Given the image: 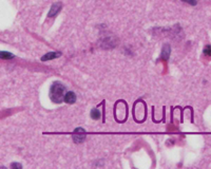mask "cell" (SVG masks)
Masks as SVG:
<instances>
[{
    "mask_svg": "<svg viewBox=\"0 0 211 169\" xmlns=\"http://www.w3.org/2000/svg\"><path fill=\"white\" fill-rule=\"evenodd\" d=\"M115 118L117 122L123 123L126 121L127 116H128V107L124 103V101H120L115 105V111H114Z\"/></svg>",
    "mask_w": 211,
    "mask_h": 169,
    "instance_id": "obj_2",
    "label": "cell"
},
{
    "mask_svg": "<svg viewBox=\"0 0 211 169\" xmlns=\"http://www.w3.org/2000/svg\"><path fill=\"white\" fill-rule=\"evenodd\" d=\"M60 8H61V4L60 3H55V4H53L52 5V8H51V10H50V12H49V17H54L55 15H57V13L58 12H60Z\"/></svg>",
    "mask_w": 211,
    "mask_h": 169,
    "instance_id": "obj_6",
    "label": "cell"
},
{
    "mask_svg": "<svg viewBox=\"0 0 211 169\" xmlns=\"http://www.w3.org/2000/svg\"><path fill=\"white\" fill-rule=\"evenodd\" d=\"M66 89L60 83H54L50 90V97L54 103H61L65 100Z\"/></svg>",
    "mask_w": 211,
    "mask_h": 169,
    "instance_id": "obj_1",
    "label": "cell"
},
{
    "mask_svg": "<svg viewBox=\"0 0 211 169\" xmlns=\"http://www.w3.org/2000/svg\"><path fill=\"white\" fill-rule=\"evenodd\" d=\"M14 167H18V168H21V165H19V164H12V168H14Z\"/></svg>",
    "mask_w": 211,
    "mask_h": 169,
    "instance_id": "obj_13",
    "label": "cell"
},
{
    "mask_svg": "<svg viewBox=\"0 0 211 169\" xmlns=\"http://www.w3.org/2000/svg\"><path fill=\"white\" fill-rule=\"evenodd\" d=\"M74 141L76 143H82L86 138V131L82 128H77L74 132Z\"/></svg>",
    "mask_w": 211,
    "mask_h": 169,
    "instance_id": "obj_4",
    "label": "cell"
},
{
    "mask_svg": "<svg viewBox=\"0 0 211 169\" xmlns=\"http://www.w3.org/2000/svg\"><path fill=\"white\" fill-rule=\"evenodd\" d=\"M204 54L206 55V56H211V46H207L206 48L204 49Z\"/></svg>",
    "mask_w": 211,
    "mask_h": 169,
    "instance_id": "obj_11",
    "label": "cell"
},
{
    "mask_svg": "<svg viewBox=\"0 0 211 169\" xmlns=\"http://www.w3.org/2000/svg\"><path fill=\"white\" fill-rule=\"evenodd\" d=\"M185 2H188V3H190L191 5H195L196 4V1L195 0H183Z\"/></svg>",
    "mask_w": 211,
    "mask_h": 169,
    "instance_id": "obj_12",
    "label": "cell"
},
{
    "mask_svg": "<svg viewBox=\"0 0 211 169\" xmlns=\"http://www.w3.org/2000/svg\"><path fill=\"white\" fill-rule=\"evenodd\" d=\"M91 117L92 118H94V119H98L100 117V112H99V110H97V109H93L91 111Z\"/></svg>",
    "mask_w": 211,
    "mask_h": 169,
    "instance_id": "obj_9",
    "label": "cell"
},
{
    "mask_svg": "<svg viewBox=\"0 0 211 169\" xmlns=\"http://www.w3.org/2000/svg\"><path fill=\"white\" fill-rule=\"evenodd\" d=\"M58 56H60V53H58V52H49V53H47L45 55H43V56L41 57V60L45 62V60L54 59V58H56Z\"/></svg>",
    "mask_w": 211,
    "mask_h": 169,
    "instance_id": "obj_7",
    "label": "cell"
},
{
    "mask_svg": "<svg viewBox=\"0 0 211 169\" xmlns=\"http://www.w3.org/2000/svg\"><path fill=\"white\" fill-rule=\"evenodd\" d=\"M66 103L68 104H74L75 101H76V95H75L74 92L72 91H69V92H66V95H65V100Z\"/></svg>",
    "mask_w": 211,
    "mask_h": 169,
    "instance_id": "obj_5",
    "label": "cell"
},
{
    "mask_svg": "<svg viewBox=\"0 0 211 169\" xmlns=\"http://www.w3.org/2000/svg\"><path fill=\"white\" fill-rule=\"evenodd\" d=\"M0 56H1L2 59H11V58H13L12 54L8 53V52H4V51H2L1 53H0Z\"/></svg>",
    "mask_w": 211,
    "mask_h": 169,
    "instance_id": "obj_10",
    "label": "cell"
},
{
    "mask_svg": "<svg viewBox=\"0 0 211 169\" xmlns=\"http://www.w3.org/2000/svg\"><path fill=\"white\" fill-rule=\"evenodd\" d=\"M133 114H134V119L136 122H143L146 117V105L143 101H137L134 105V110H133Z\"/></svg>",
    "mask_w": 211,
    "mask_h": 169,
    "instance_id": "obj_3",
    "label": "cell"
},
{
    "mask_svg": "<svg viewBox=\"0 0 211 169\" xmlns=\"http://www.w3.org/2000/svg\"><path fill=\"white\" fill-rule=\"evenodd\" d=\"M169 56H170V46L168 45L164 46L163 48V52H161V58H164L165 60L169 59Z\"/></svg>",
    "mask_w": 211,
    "mask_h": 169,
    "instance_id": "obj_8",
    "label": "cell"
}]
</instances>
